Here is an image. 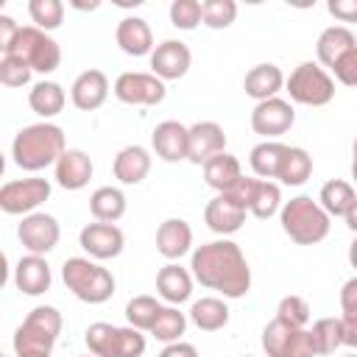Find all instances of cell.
<instances>
[{"label": "cell", "mask_w": 357, "mask_h": 357, "mask_svg": "<svg viewBox=\"0 0 357 357\" xmlns=\"http://www.w3.org/2000/svg\"><path fill=\"white\" fill-rule=\"evenodd\" d=\"M190 273L209 290L223 293L226 298H243L251 290V268L245 254L231 240H212L192 251Z\"/></svg>", "instance_id": "1"}, {"label": "cell", "mask_w": 357, "mask_h": 357, "mask_svg": "<svg viewBox=\"0 0 357 357\" xmlns=\"http://www.w3.org/2000/svg\"><path fill=\"white\" fill-rule=\"evenodd\" d=\"M67 145H64V131L53 123H33L17 131L14 142H11V156L14 165L20 170L36 173L45 167H56V162L64 156Z\"/></svg>", "instance_id": "2"}, {"label": "cell", "mask_w": 357, "mask_h": 357, "mask_svg": "<svg viewBox=\"0 0 357 357\" xmlns=\"http://www.w3.org/2000/svg\"><path fill=\"white\" fill-rule=\"evenodd\" d=\"M61 332V312L56 307H33L14 332L17 357H50Z\"/></svg>", "instance_id": "3"}, {"label": "cell", "mask_w": 357, "mask_h": 357, "mask_svg": "<svg viewBox=\"0 0 357 357\" xmlns=\"http://www.w3.org/2000/svg\"><path fill=\"white\" fill-rule=\"evenodd\" d=\"M279 223H282L284 234L298 245L321 243L329 234V226H332L324 206L318 201H312L310 195H296V198L284 201L282 212H279Z\"/></svg>", "instance_id": "4"}, {"label": "cell", "mask_w": 357, "mask_h": 357, "mask_svg": "<svg viewBox=\"0 0 357 357\" xmlns=\"http://www.w3.org/2000/svg\"><path fill=\"white\" fill-rule=\"evenodd\" d=\"M61 279L67 290L84 304H103L114 296V276L103 265L86 257H70L61 265Z\"/></svg>", "instance_id": "5"}, {"label": "cell", "mask_w": 357, "mask_h": 357, "mask_svg": "<svg viewBox=\"0 0 357 357\" xmlns=\"http://www.w3.org/2000/svg\"><path fill=\"white\" fill-rule=\"evenodd\" d=\"M84 343L92 357H142L145 335L134 326H112L106 321L89 324Z\"/></svg>", "instance_id": "6"}, {"label": "cell", "mask_w": 357, "mask_h": 357, "mask_svg": "<svg viewBox=\"0 0 357 357\" xmlns=\"http://www.w3.org/2000/svg\"><path fill=\"white\" fill-rule=\"evenodd\" d=\"M3 56H17L33 73H42V75L59 70V64H61V47H59V42L50 33L39 31L36 25H22L20 33H17V39L11 42V47Z\"/></svg>", "instance_id": "7"}, {"label": "cell", "mask_w": 357, "mask_h": 357, "mask_svg": "<svg viewBox=\"0 0 357 357\" xmlns=\"http://www.w3.org/2000/svg\"><path fill=\"white\" fill-rule=\"evenodd\" d=\"M290 100L301 103V106H326L335 98V81L332 75L315 64V61H301L290 78L284 81Z\"/></svg>", "instance_id": "8"}, {"label": "cell", "mask_w": 357, "mask_h": 357, "mask_svg": "<svg viewBox=\"0 0 357 357\" xmlns=\"http://www.w3.org/2000/svg\"><path fill=\"white\" fill-rule=\"evenodd\" d=\"M47 198H50V181L39 176L14 178L0 187V209L6 215H31Z\"/></svg>", "instance_id": "9"}, {"label": "cell", "mask_w": 357, "mask_h": 357, "mask_svg": "<svg viewBox=\"0 0 357 357\" xmlns=\"http://www.w3.org/2000/svg\"><path fill=\"white\" fill-rule=\"evenodd\" d=\"M165 95V81L153 73H120L114 81V98L128 106H156Z\"/></svg>", "instance_id": "10"}, {"label": "cell", "mask_w": 357, "mask_h": 357, "mask_svg": "<svg viewBox=\"0 0 357 357\" xmlns=\"http://www.w3.org/2000/svg\"><path fill=\"white\" fill-rule=\"evenodd\" d=\"M17 237H20L22 248H28V254L45 257L47 251L56 248V243L61 237V229H59V220L53 215H47V212H31L17 226Z\"/></svg>", "instance_id": "11"}, {"label": "cell", "mask_w": 357, "mask_h": 357, "mask_svg": "<svg viewBox=\"0 0 357 357\" xmlns=\"http://www.w3.org/2000/svg\"><path fill=\"white\" fill-rule=\"evenodd\" d=\"M293 123H296V112L284 98L262 100L251 112V128H254V134H259L265 139L282 137L284 131H290Z\"/></svg>", "instance_id": "12"}, {"label": "cell", "mask_w": 357, "mask_h": 357, "mask_svg": "<svg viewBox=\"0 0 357 357\" xmlns=\"http://www.w3.org/2000/svg\"><path fill=\"white\" fill-rule=\"evenodd\" d=\"M78 243L92 259H114V257H120V251L126 245V237L114 223L95 220V223H86L81 229Z\"/></svg>", "instance_id": "13"}, {"label": "cell", "mask_w": 357, "mask_h": 357, "mask_svg": "<svg viewBox=\"0 0 357 357\" xmlns=\"http://www.w3.org/2000/svg\"><path fill=\"white\" fill-rule=\"evenodd\" d=\"M190 61H192V53L184 42L178 39H165L162 45L153 47L151 53V70L156 78L162 81H176L181 75H187L190 70Z\"/></svg>", "instance_id": "14"}, {"label": "cell", "mask_w": 357, "mask_h": 357, "mask_svg": "<svg viewBox=\"0 0 357 357\" xmlns=\"http://www.w3.org/2000/svg\"><path fill=\"white\" fill-rule=\"evenodd\" d=\"M153 151L162 162H181L190 156V128L178 120H165L151 134Z\"/></svg>", "instance_id": "15"}, {"label": "cell", "mask_w": 357, "mask_h": 357, "mask_svg": "<svg viewBox=\"0 0 357 357\" xmlns=\"http://www.w3.org/2000/svg\"><path fill=\"white\" fill-rule=\"evenodd\" d=\"M226 151V134L215 120H198L190 126V162L192 165H206L212 156Z\"/></svg>", "instance_id": "16"}, {"label": "cell", "mask_w": 357, "mask_h": 357, "mask_svg": "<svg viewBox=\"0 0 357 357\" xmlns=\"http://www.w3.org/2000/svg\"><path fill=\"white\" fill-rule=\"evenodd\" d=\"M70 98H73V106L81 109V112H95L106 103L109 98V78L100 73V70H84L73 86H70Z\"/></svg>", "instance_id": "17"}, {"label": "cell", "mask_w": 357, "mask_h": 357, "mask_svg": "<svg viewBox=\"0 0 357 357\" xmlns=\"http://www.w3.org/2000/svg\"><path fill=\"white\" fill-rule=\"evenodd\" d=\"M245 215H248V212H245L243 206H237L229 195L218 192V195L206 204V209H204V223H206L215 234L226 237V234L240 231V226L245 223Z\"/></svg>", "instance_id": "18"}, {"label": "cell", "mask_w": 357, "mask_h": 357, "mask_svg": "<svg viewBox=\"0 0 357 357\" xmlns=\"http://www.w3.org/2000/svg\"><path fill=\"white\" fill-rule=\"evenodd\" d=\"M50 265L45 257H36V254H25L20 257L17 268H14V284L20 293L25 296H42L50 290Z\"/></svg>", "instance_id": "19"}, {"label": "cell", "mask_w": 357, "mask_h": 357, "mask_svg": "<svg viewBox=\"0 0 357 357\" xmlns=\"http://www.w3.org/2000/svg\"><path fill=\"white\" fill-rule=\"evenodd\" d=\"M192 245V229L181 218H167L156 229V251L165 259H181Z\"/></svg>", "instance_id": "20"}, {"label": "cell", "mask_w": 357, "mask_h": 357, "mask_svg": "<svg viewBox=\"0 0 357 357\" xmlns=\"http://www.w3.org/2000/svg\"><path fill=\"white\" fill-rule=\"evenodd\" d=\"M114 39L123 53L128 56H148L153 53V31L142 17H123L117 22Z\"/></svg>", "instance_id": "21"}, {"label": "cell", "mask_w": 357, "mask_h": 357, "mask_svg": "<svg viewBox=\"0 0 357 357\" xmlns=\"http://www.w3.org/2000/svg\"><path fill=\"white\" fill-rule=\"evenodd\" d=\"M92 159L81 148H67L64 156L56 162V181L64 190H84L92 178Z\"/></svg>", "instance_id": "22"}, {"label": "cell", "mask_w": 357, "mask_h": 357, "mask_svg": "<svg viewBox=\"0 0 357 357\" xmlns=\"http://www.w3.org/2000/svg\"><path fill=\"white\" fill-rule=\"evenodd\" d=\"M156 290L159 296L176 307V304H184L190 296H192V273L176 262H167L165 268H159L156 273Z\"/></svg>", "instance_id": "23"}, {"label": "cell", "mask_w": 357, "mask_h": 357, "mask_svg": "<svg viewBox=\"0 0 357 357\" xmlns=\"http://www.w3.org/2000/svg\"><path fill=\"white\" fill-rule=\"evenodd\" d=\"M284 81H287V78L282 75V70H279L276 64H257V67H251V70L245 73L243 89H245L248 98H254L257 103H262V100L276 98V92H282Z\"/></svg>", "instance_id": "24"}, {"label": "cell", "mask_w": 357, "mask_h": 357, "mask_svg": "<svg viewBox=\"0 0 357 357\" xmlns=\"http://www.w3.org/2000/svg\"><path fill=\"white\" fill-rule=\"evenodd\" d=\"M112 170L120 184H139L151 173V153L142 145H126L123 151H117Z\"/></svg>", "instance_id": "25"}, {"label": "cell", "mask_w": 357, "mask_h": 357, "mask_svg": "<svg viewBox=\"0 0 357 357\" xmlns=\"http://www.w3.org/2000/svg\"><path fill=\"white\" fill-rule=\"evenodd\" d=\"M357 47V39L354 33L346 28V25H332L326 28L321 36H318V45H315V53H318V61L324 67H335L349 50Z\"/></svg>", "instance_id": "26"}, {"label": "cell", "mask_w": 357, "mask_h": 357, "mask_svg": "<svg viewBox=\"0 0 357 357\" xmlns=\"http://www.w3.org/2000/svg\"><path fill=\"white\" fill-rule=\"evenodd\" d=\"M240 178H243L240 159L231 156V153H226V151L218 153V156H212V159L204 165V181H206L212 190H218V192L231 190Z\"/></svg>", "instance_id": "27"}, {"label": "cell", "mask_w": 357, "mask_h": 357, "mask_svg": "<svg viewBox=\"0 0 357 357\" xmlns=\"http://www.w3.org/2000/svg\"><path fill=\"white\" fill-rule=\"evenodd\" d=\"M190 321L201 329V332H218L229 324V307L223 298L215 296H204L198 301H192L190 307Z\"/></svg>", "instance_id": "28"}, {"label": "cell", "mask_w": 357, "mask_h": 357, "mask_svg": "<svg viewBox=\"0 0 357 357\" xmlns=\"http://www.w3.org/2000/svg\"><path fill=\"white\" fill-rule=\"evenodd\" d=\"M64 103H67V95H64L61 84H56V81H39V84H33V89L28 92V106H31L39 117H45V120L56 117V114L64 109Z\"/></svg>", "instance_id": "29"}, {"label": "cell", "mask_w": 357, "mask_h": 357, "mask_svg": "<svg viewBox=\"0 0 357 357\" xmlns=\"http://www.w3.org/2000/svg\"><path fill=\"white\" fill-rule=\"evenodd\" d=\"M284 153H287V145H282V142H276V139H265V142H259V145L251 148V156H248L251 170H254L259 178L271 181V178L279 176V167H282Z\"/></svg>", "instance_id": "30"}, {"label": "cell", "mask_w": 357, "mask_h": 357, "mask_svg": "<svg viewBox=\"0 0 357 357\" xmlns=\"http://www.w3.org/2000/svg\"><path fill=\"white\" fill-rule=\"evenodd\" d=\"M89 212L100 223H114L126 215V195L117 187H98L89 195Z\"/></svg>", "instance_id": "31"}, {"label": "cell", "mask_w": 357, "mask_h": 357, "mask_svg": "<svg viewBox=\"0 0 357 357\" xmlns=\"http://www.w3.org/2000/svg\"><path fill=\"white\" fill-rule=\"evenodd\" d=\"M357 201V192L349 181H340V178H332L321 187V195H318V204L324 206V212L329 218H346V212L351 209V204Z\"/></svg>", "instance_id": "32"}, {"label": "cell", "mask_w": 357, "mask_h": 357, "mask_svg": "<svg viewBox=\"0 0 357 357\" xmlns=\"http://www.w3.org/2000/svg\"><path fill=\"white\" fill-rule=\"evenodd\" d=\"M310 176H312V156L304 148H290L287 145V153L282 159V167H279V176L276 178L282 184H287V187H298Z\"/></svg>", "instance_id": "33"}, {"label": "cell", "mask_w": 357, "mask_h": 357, "mask_svg": "<svg viewBox=\"0 0 357 357\" xmlns=\"http://www.w3.org/2000/svg\"><path fill=\"white\" fill-rule=\"evenodd\" d=\"M340 326H343V346L357 349V276H351L340 287Z\"/></svg>", "instance_id": "34"}, {"label": "cell", "mask_w": 357, "mask_h": 357, "mask_svg": "<svg viewBox=\"0 0 357 357\" xmlns=\"http://www.w3.org/2000/svg\"><path fill=\"white\" fill-rule=\"evenodd\" d=\"M162 312V304L153 298V296H134L128 304H126V318H128V326L139 329V332H151L156 318Z\"/></svg>", "instance_id": "35"}, {"label": "cell", "mask_w": 357, "mask_h": 357, "mask_svg": "<svg viewBox=\"0 0 357 357\" xmlns=\"http://www.w3.org/2000/svg\"><path fill=\"white\" fill-rule=\"evenodd\" d=\"M315 351L318 354H335L337 346H343V326L340 318H318L310 329Z\"/></svg>", "instance_id": "36"}, {"label": "cell", "mask_w": 357, "mask_h": 357, "mask_svg": "<svg viewBox=\"0 0 357 357\" xmlns=\"http://www.w3.org/2000/svg\"><path fill=\"white\" fill-rule=\"evenodd\" d=\"M248 212H251L254 218H259V220H268V218H273L276 212H282V192H279V184L259 178Z\"/></svg>", "instance_id": "37"}, {"label": "cell", "mask_w": 357, "mask_h": 357, "mask_svg": "<svg viewBox=\"0 0 357 357\" xmlns=\"http://www.w3.org/2000/svg\"><path fill=\"white\" fill-rule=\"evenodd\" d=\"M184 329H187L184 312H178V307H162V312H159L151 335L156 340H162V343H176V340H181Z\"/></svg>", "instance_id": "38"}, {"label": "cell", "mask_w": 357, "mask_h": 357, "mask_svg": "<svg viewBox=\"0 0 357 357\" xmlns=\"http://www.w3.org/2000/svg\"><path fill=\"white\" fill-rule=\"evenodd\" d=\"M28 14L33 20V25L39 31H56L64 20V3L61 0H31L28 3Z\"/></svg>", "instance_id": "39"}, {"label": "cell", "mask_w": 357, "mask_h": 357, "mask_svg": "<svg viewBox=\"0 0 357 357\" xmlns=\"http://www.w3.org/2000/svg\"><path fill=\"white\" fill-rule=\"evenodd\" d=\"M201 17L204 25L212 31H223L234 22L237 17V3L234 0H204L201 3Z\"/></svg>", "instance_id": "40"}, {"label": "cell", "mask_w": 357, "mask_h": 357, "mask_svg": "<svg viewBox=\"0 0 357 357\" xmlns=\"http://www.w3.org/2000/svg\"><path fill=\"white\" fill-rule=\"evenodd\" d=\"M276 318L293 329H304V324L310 321V304L301 296H284L276 307Z\"/></svg>", "instance_id": "41"}, {"label": "cell", "mask_w": 357, "mask_h": 357, "mask_svg": "<svg viewBox=\"0 0 357 357\" xmlns=\"http://www.w3.org/2000/svg\"><path fill=\"white\" fill-rule=\"evenodd\" d=\"M293 332H296L293 326H287V324H282L279 318H273V321L262 329V349H265V354H268V357H282V354H284V346H287V340H290Z\"/></svg>", "instance_id": "42"}, {"label": "cell", "mask_w": 357, "mask_h": 357, "mask_svg": "<svg viewBox=\"0 0 357 357\" xmlns=\"http://www.w3.org/2000/svg\"><path fill=\"white\" fill-rule=\"evenodd\" d=\"M170 22L178 31H192L198 22H204L201 3L198 0H173L170 3Z\"/></svg>", "instance_id": "43"}, {"label": "cell", "mask_w": 357, "mask_h": 357, "mask_svg": "<svg viewBox=\"0 0 357 357\" xmlns=\"http://www.w3.org/2000/svg\"><path fill=\"white\" fill-rule=\"evenodd\" d=\"M31 73L33 70L17 56H3L0 59V84H6V86H25L31 81Z\"/></svg>", "instance_id": "44"}, {"label": "cell", "mask_w": 357, "mask_h": 357, "mask_svg": "<svg viewBox=\"0 0 357 357\" xmlns=\"http://www.w3.org/2000/svg\"><path fill=\"white\" fill-rule=\"evenodd\" d=\"M282 357H318L310 329H296V332L290 335V340H287Z\"/></svg>", "instance_id": "45"}, {"label": "cell", "mask_w": 357, "mask_h": 357, "mask_svg": "<svg viewBox=\"0 0 357 357\" xmlns=\"http://www.w3.org/2000/svg\"><path fill=\"white\" fill-rule=\"evenodd\" d=\"M257 184H259V178H251V176H243L231 190H226L223 195H229L237 206H243L245 212L251 209V201H254V192H257Z\"/></svg>", "instance_id": "46"}, {"label": "cell", "mask_w": 357, "mask_h": 357, "mask_svg": "<svg viewBox=\"0 0 357 357\" xmlns=\"http://www.w3.org/2000/svg\"><path fill=\"white\" fill-rule=\"evenodd\" d=\"M332 73H335V78H337L340 84H346V86H357V47L349 50V53L332 67Z\"/></svg>", "instance_id": "47"}, {"label": "cell", "mask_w": 357, "mask_h": 357, "mask_svg": "<svg viewBox=\"0 0 357 357\" xmlns=\"http://www.w3.org/2000/svg\"><path fill=\"white\" fill-rule=\"evenodd\" d=\"M326 8L340 22H357V0H329Z\"/></svg>", "instance_id": "48"}, {"label": "cell", "mask_w": 357, "mask_h": 357, "mask_svg": "<svg viewBox=\"0 0 357 357\" xmlns=\"http://www.w3.org/2000/svg\"><path fill=\"white\" fill-rule=\"evenodd\" d=\"M17 33H20V25L8 14H0V50L3 53L11 47V42L17 39Z\"/></svg>", "instance_id": "49"}, {"label": "cell", "mask_w": 357, "mask_h": 357, "mask_svg": "<svg viewBox=\"0 0 357 357\" xmlns=\"http://www.w3.org/2000/svg\"><path fill=\"white\" fill-rule=\"evenodd\" d=\"M159 357H198V349L192 343H184V340H176V343H167Z\"/></svg>", "instance_id": "50"}, {"label": "cell", "mask_w": 357, "mask_h": 357, "mask_svg": "<svg viewBox=\"0 0 357 357\" xmlns=\"http://www.w3.org/2000/svg\"><path fill=\"white\" fill-rule=\"evenodd\" d=\"M343 220H346V226H349V229L357 234V201L351 204V209L346 212V218H343Z\"/></svg>", "instance_id": "51"}, {"label": "cell", "mask_w": 357, "mask_h": 357, "mask_svg": "<svg viewBox=\"0 0 357 357\" xmlns=\"http://www.w3.org/2000/svg\"><path fill=\"white\" fill-rule=\"evenodd\" d=\"M349 262H351V268L357 271V237H354V243L349 245Z\"/></svg>", "instance_id": "52"}, {"label": "cell", "mask_w": 357, "mask_h": 357, "mask_svg": "<svg viewBox=\"0 0 357 357\" xmlns=\"http://www.w3.org/2000/svg\"><path fill=\"white\" fill-rule=\"evenodd\" d=\"M351 178H354V181H357V159H354V162H351Z\"/></svg>", "instance_id": "53"}, {"label": "cell", "mask_w": 357, "mask_h": 357, "mask_svg": "<svg viewBox=\"0 0 357 357\" xmlns=\"http://www.w3.org/2000/svg\"><path fill=\"white\" fill-rule=\"evenodd\" d=\"M354 159H357V139H354Z\"/></svg>", "instance_id": "54"}, {"label": "cell", "mask_w": 357, "mask_h": 357, "mask_svg": "<svg viewBox=\"0 0 357 357\" xmlns=\"http://www.w3.org/2000/svg\"><path fill=\"white\" fill-rule=\"evenodd\" d=\"M346 357H357V354H346Z\"/></svg>", "instance_id": "55"}, {"label": "cell", "mask_w": 357, "mask_h": 357, "mask_svg": "<svg viewBox=\"0 0 357 357\" xmlns=\"http://www.w3.org/2000/svg\"><path fill=\"white\" fill-rule=\"evenodd\" d=\"M245 357H248V354H245Z\"/></svg>", "instance_id": "56"}, {"label": "cell", "mask_w": 357, "mask_h": 357, "mask_svg": "<svg viewBox=\"0 0 357 357\" xmlns=\"http://www.w3.org/2000/svg\"><path fill=\"white\" fill-rule=\"evenodd\" d=\"M86 357H89V354H86Z\"/></svg>", "instance_id": "57"}]
</instances>
